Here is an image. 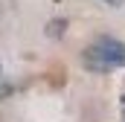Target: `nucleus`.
I'll return each mask as SVG.
<instances>
[{"mask_svg": "<svg viewBox=\"0 0 125 122\" xmlns=\"http://www.w3.org/2000/svg\"><path fill=\"white\" fill-rule=\"evenodd\" d=\"M61 26H64V20H58V23H52V26H50V35H61Z\"/></svg>", "mask_w": 125, "mask_h": 122, "instance_id": "f03ea898", "label": "nucleus"}, {"mask_svg": "<svg viewBox=\"0 0 125 122\" xmlns=\"http://www.w3.org/2000/svg\"><path fill=\"white\" fill-rule=\"evenodd\" d=\"M82 64H84L90 73H114V70L125 67V44L119 38L102 35V38H96L93 44L84 47Z\"/></svg>", "mask_w": 125, "mask_h": 122, "instance_id": "f257e3e1", "label": "nucleus"}, {"mask_svg": "<svg viewBox=\"0 0 125 122\" xmlns=\"http://www.w3.org/2000/svg\"><path fill=\"white\" fill-rule=\"evenodd\" d=\"M122 119H125V96H122Z\"/></svg>", "mask_w": 125, "mask_h": 122, "instance_id": "20e7f679", "label": "nucleus"}, {"mask_svg": "<svg viewBox=\"0 0 125 122\" xmlns=\"http://www.w3.org/2000/svg\"><path fill=\"white\" fill-rule=\"evenodd\" d=\"M102 3H108V6H122L125 0H102Z\"/></svg>", "mask_w": 125, "mask_h": 122, "instance_id": "7ed1b4c3", "label": "nucleus"}]
</instances>
